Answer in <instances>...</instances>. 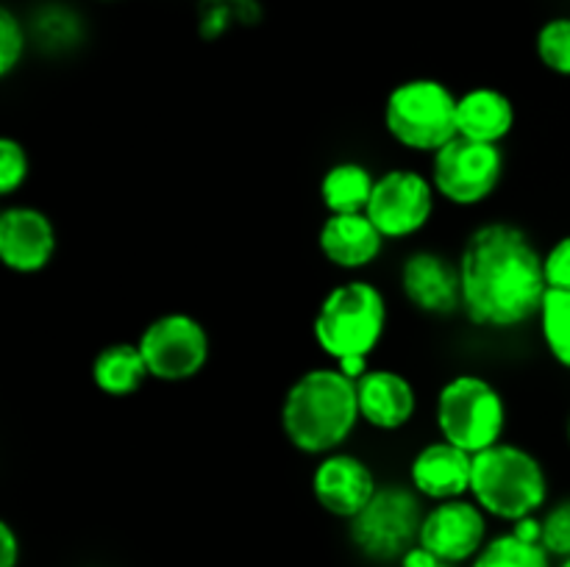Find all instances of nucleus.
<instances>
[{"label": "nucleus", "instance_id": "nucleus-1", "mask_svg": "<svg viewBox=\"0 0 570 567\" xmlns=\"http://www.w3.org/2000/svg\"><path fill=\"white\" fill-rule=\"evenodd\" d=\"M462 278V315L488 331H518L538 320L549 284L543 250L523 226L510 220L479 222L456 256Z\"/></svg>", "mask_w": 570, "mask_h": 567}, {"label": "nucleus", "instance_id": "nucleus-2", "mask_svg": "<svg viewBox=\"0 0 570 567\" xmlns=\"http://www.w3.org/2000/svg\"><path fill=\"white\" fill-rule=\"evenodd\" d=\"M356 381L328 365H317L293 378L278 406V426L289 448L321 459L343 450L360 428Z\"/></svg>", "mask_w": 570, "mask_h": 567}, {"label": "nucleus", "instance_id": "nucleus-3", "mask_svg": "<svg viewBox=\"0 0 570 567\" xmlns=\"http://www.w3.org/2000/svg\"><path fill=\"white\" fill-rule=\"evenodd\" d=\"M551 481L543 459L527 445L501 439L499 445L473 454L471 498L501 523L534 517L549 506Z\"/></svg>", "mask_w": 570, "mask_h": 567}, {"label": "nucleus", "instance_id": "nucleus-4", "mask_svg": "<svg viewBox=\"0 0 570 567\" xmlns=\"http://www.w3.org/2000/svg\"><path fill=\"white\" fill-rule=\"evenodd\" d=\"M387 295L371 278L351 276L334 284L312 317V339L328 361L373 356L387 337Z\"/></svg>", "mask_w": 570, "mask_h": 567}, {"label": "nucleus", "instance_id": "nucleus-5", "mask_svg": "<svg viewBox=\"0 0 570 567\" xmlns=\"http://www.w3.org/2000/svg\"><path fill=\"white\" fill-rule=\"evenodd\" d=\"M434 426L449 442L479 454L504 439L510 406L493 378L462 370L440 384L434 395Z\"/></svg>", "mask_w": 570, "mask_h": 567}, {"label": "nucleus", "instance_id": "nucleus-6", "mask_svg": "<svg viewBox=\"0 0 570 567\" xmlns=\"http://www.w3.org/2000/svg\"><path fill=\"white\" fill-rule=\"evenodd\" d=\"M456 100L460 94L432 76L404 78L387 92L382 122L387 137L410 153H438L456 139Z\"/></svg>", "mask_w": 570, "mask_h": 567}, {"label": "nucleus", "instance_id": "nucleus-7", "mask_svg": "<svg viewBox=\"0 0 570 567\" xmlns=\"http://www.w3.org/2000/svg\"><path fill=\"white\" fill-rule=\"evenodd\" d=\"M426 509L410 484H382L371 504L348 520L351 543L373 561H395L415 548Z\"/></svg>", "mask_w": 570, "mask_h": 567}, {"label": "nucleus", "instance_id": "nucleus-8", "mask_svg": "<svg viewBox=\"0 0 570 567\" xmlns=\"http://www.w3.org/2000/svg\"><path fill=\"white\" fill-rule=\"evenodd\" d=\"M429 178L438 198L456 209H476L499 192L507 172L504 145L456 137L429 156Z\"/></svg>", "mask_w": 570, "mask_h": 567}, {"label": "nucleus", "instance_id": "nucleus-9", "mask_svg": "<svg viewBox=\"0 0 570 567\" xmlns=\"http://www.w3.org/2000/svg\"><path fill=\"white\" fill-rule=\"evenodd\" d=\"M148 372L159 384H187L206 370L212 337L189 311H165L154 317L137 337Z\"/></svg>", "mask_w": 570, "mask_h": 567}, {"label": "nucleus", "instance_id": "nucleus-10", "mask_svg": "<svg viewBox=\"0 0 570 567\" xmlns=\"http://www.w3.org/2000/svg\"><path fill=\"white\" fill-rule=\"evenodd\" d=\"M438 200L429 172L417 167H390L376 176L365 215L387 242H406L426 231Z\"/></svg>", "mask_w": 570, "mask_h": 567}, {"label": "nucleus", "instance_id": "nucleus-11", "mask_svg": "<svg viewBox=\"0 0 570 567\" xmlns=\"http://www.w3.org/2000/svg\"><path fill=\"white\" fill-rule=\"evenodd\" d=\"M490 517L471 495L432 504L423 515L417 545L432 550L445 565H465L488 545Z\"/></svg>", "mask_w": 570, "mask_h": 567}, {"label": "nucleus", "instance_id": "nucleus-12", "mask_svg": "<svg viewBox=\"0 0 570 567\" xmlns=\"http://www.w3.org/2000/svg\"><path fill=\"white\" fill-rule=\"evenodd\" d=\"M399 287L406 304L426 317H454L462 311L460 265L434 248H417L404 256Z\"/></svg>", "mask_w": 570, "mask_h": 567}, {"label": "nucleus", "instance_id": "nucleus-13", "mask_svg": "<svg viewBox=\"0 0 570 567\" xmlns=\"http://www.w3.org/2000/svg\"><path fill=\"white\" fill-rule=\"evenodd\" d=\"M309 487L312 498L326 515L348 523L371 504L382 484H379L376 470L360 454L343 448L315 461Z\"/></svg>", "mask_w": 570, "mask_h": 567}, {"label": "nucleus", "instance_id": "nucleus-14", "mask_svg": "<svg viewBox=\"0 0 570 567\" xmlns=\"http://www.w3.org/2000/svg\"><path fill=\"white\" fill-rule=\"evenodd\" d=\"M59 250V233L45 209L9 203L0 209V261L14 276H39Z\"/></svg>", "mask_w": 570, "mask_h": 567}, {"label": "nucleus", "instance_id": "nucleus-15", "mask_svg": "<svg viewBox=\"0 0 570 567\" xmlns=\"http://www.w3.org/2000/svg\"><path fill=\"white\" fill-rule=\"evenodd\" d=\"M471 472L473 454L438 437L415 450L406 467V481L423 500L440 504L471 495Z\"/></svg>", "mask_w": 570, "mask_h": 567}, {"label": "nucleus", "instance_id": "nucleus-16", "mask_svg": "<svg viewBox=\"0 0 570 567\" xmlns=\"http://www.w3.org/2000/svg\"><path fill=\"white\" fill-rule=\"evenodd\" d=\"M356 400L362 422L382 434L404 431L417 415L415 384L393 367H371L356 381Z\"/></svg>", "mask_w": 570, "mask_h": 567}, {"label": "nucleus", "instance_id": "nucleus-17", "mask_svg": "<svg viewBox=\"0 0 570 567\" xmlns=\"http://www.w3.org/2000/svg\"><path fill=\"white\" fill-rule=\"evenodd\" d=\"M387 239L382 237L365 211L354 215H326L317 228V250L332 267L360 276L376 265L384 253Z\"/></svg>", "mask_w": 570, "mask_h": 567}, {"label": "nucleus", "instance_id": "nucleus-18", "mask_svg": "<svg viewBox=\"0 0 570 567\" xmlns=\"http://www.w3.org/2000/svg\"><path fill=\"white\" fill-rule=\"evenodd\" d=\"M515 100L499 87L479 83L460 92L456 100V133L473 142L504 145L515 131Z\"/></svg>", "mask_w": 570, "mask_h": 567}, {"label": "nucleus", "instance_id": "nucleus-19", "mask_svg": "<svg viewBox=\"0 0 570 567\" xmlns=\"http://www.w3.org/2000/svg\"><path fill=\"white\" fill-rule=\"evenodd\" d=\"M31 48L48 56H67L87 39V20L81 11L65 0H42L26 17Z\"/></svg>", "mask_w": 570, "mask_h": 567}, {"label": "nucleus", "instance_id": "nucleus-20", "mask_svg": "<svg viewBox=\"0 0 570 567\" xmlns=\"http://www.w3.org/2000/svg\"><path fill=\"white\" fill-rule=\"evenodd\" d=\"M89 378L106 398H131L142 389L150 372L137 342H109L95 354Z\"/></svg>", "mask_w": 570, "mask_h": 567}, {"label": "nucleus", "instance_id": "nucleus-21", "mask_svg": "<svg viewBox=\"0 0 570 567\" xmlns=\"http://www.w3.org/2000/svg\"><path fill=\"white\" fill-rule=\"evenodd\" d=\"M373 187H376V172L356 159L334 161L317 183V195L326 209V215H354L365 211L371 203Z\"/></svg>", "mask_w": 570, "mask_h": 567}, {"label": "nucleus", "instance_id": "nucleus-22", "mask_svg": "<svg viewBox=\"0 0 570 567\" xmlns=\"http://www.w3.org/2000/svg\"><path fill=\"white\" fill-rule=\"evenodd\" d=\"M262 20V0H198L195 6V31L204 42H217L237 28H256Z\"/></svg>", "mask_w": 570, "mask_h": 567}, {"label": "nucleus", "instance_id": "nucleus-23", "mask_svg": "<svg viewBox=\"0 0 570 567\" xmlns=\"http://www.w3.org/2000/svg\"><path fill=\"white\" fill-rule=\"evenodd\" d=\"M534 322L546 354L570 372V292L549 289Z\"/></svg>", "mask_w": 570, "mask_h": 567}, {"label": "nucleus", "instance_id": "nucleus-24", "mask_svg": "<svg viewBox=\"0 0 570 567\" xmlns=\"http://www.w3.org/2000/svg\"><path fill=\"white\" fill-rule=\"evenodd\" d=\"M554 556L546 550L543 543H529L515 531L495 534L488 539L471 567H551Z\"/></svg>", "mask_w": 570, "mask_h": 567}, {"label": "nucleus", "instance_id": "nucleus-25", "mask_svg": "<svg viewBox=\"0 0 570 567\" xmlns=\"http://www.w3.org/2000/svg\"><path fill=\"white\" fill-rule=\"evenodd\" d=\"M534 56L557 78H570V14H554L534 31Z\"/></svg>", "mask_w": 570, "mask_h": 567}, {"label": "nucleus", "instance_id": "nucleus-26", "mask_svg": "<svg viewBox=\"0 0 570 567\" xmlns=\"http://www.w3.org/2000/svg\"><path fill=\"white\" fill-rule=\"evenodd\" d=\"M28 48H31V33H28L26 17L17 14L11 6H3L0 9V78L14 76Z\"/></svg>", "mask_w": 570, "mask_h": 567}, {"label": "nucleus", "instance_id": "nucleus-27", "mask_svg": "<svg viewBox=\"0 0 570 567\" xmlns=\"http://www.w3.org/2000/svg\"><path fill=\"white\" fill-rule=\"evenodd\" d=\"M31 178V156L17 137L0 139V198H14Z\"/></svg>", "mask_w": 570, "mask_h": 567}, {"label": "nucleus", "instance_id": "nucleus-28", "mask_svg": "<svg viewBox=\"0 0 570 567\" xmlns=\"http://www.w3.org/2000/svg\"><path fill=\"white\" fill-rule=\"evenodd\" d=\"M540 526H543V537L540 543L546 545L551 556L557 559H568L570 556V498L557 500L549 509L540 515Z\"/></svg>", "mask_w": 570, "mask_h": 567}, {"label": "nucleus", "instance_id": "nucleus-29", "mask_svg": "<svg viewBox=\"0 0 570 567\" xmlns=\"http://www.w3.org/2000/svg\"><path fill=\"white\" fill-rule=\"evenodd\" d=\"M543 272L549 289L570 292V233L560 237L543 250Z\"/></svg>", "mask_w": 570, "mask_h": 567}, {"label": "nucleus", "instance_id": "nucleus-30", "mask_svg": "<svg viewBox=\"0 0 570 567\" xmlns=\"http://www.w3.org/2000/svg\"><path fill=\"white\" fill-rule=\"evenodd\" d=\"M20 561V539L11 523H0V567H17Z\"/></svg>", "mask_w": 570, "mask_h": 567}, {"label": "nucleus", "instance_id": "nucleus-31", "mask_svg": "<svg viewBox=\"0 0 570 567\" xmlns=\"http://www.w3.org/2000/svg\"><path fill=\"white\" fill-rule=\"evenodd\" d=\"M334 367H337L340 372H343V376H348L351 381H360L362 376H365L367 370H371V356H345V359H340V361H332Z\"/></svg>", "mask_w": 570, "mask_h": 567}, {"label": "nucleus", "instance_id": "nucleus-32", "mask_svg": "<svg viewBox=\"0 0 570 567\" xmlns=\"http://www.w3.org/2000/svg\"><path fill=\"white\" fill-rule=\"evenodd\" d=\"M401 567H440L445 565V561H440L438 556L432 554V550H426L423 545H415V548L406 550L404 556H401Z\"/></svg>", "mask_w": 570, "mask_h": 567}, {"label": "nucleus", "instance_id": "nucleus-33", "mask_svg": "<svg viewBox=\"0 0 570 567\" xmlns=\"http://www.w3.org/2000/svg\"><path fill=\"white\" fill-rule=\"evenodd\" d=\"M566 442H568V448H570V417H568V426H566Z\"/></svg>", "mask_w": 570, "mask_h": 567}, {"label": "nucleus", "instance_id": "nucleus-34", "mask_svg": "<svg viewBox=\"0 0 570 567\" xmlns=\"http://www.w3.org/2000/svg\"><path fill=\"white\" fill-rule=\"evenodd\" d=\"M557 567H570V556H568V559H560V565H557Z\"/></svg>", "mask_w": 570, "mask_h": 567}, {"label": "nucleus", "instance_id": "nucleus-35", "mask_svg": "<svg viewBox=\"0 0 570 567\" xmlns=\"http://www.w3.org/2000/svg\"><path fill=\"white\" fill-rule=\"evenodd\" d=\"M440 567H456V565H440Z\"/></svg>", "mask_w": 570, "mask_h": 567}]
</instances>
